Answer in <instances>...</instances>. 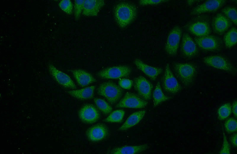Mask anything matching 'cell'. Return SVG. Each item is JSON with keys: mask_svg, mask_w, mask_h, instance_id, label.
Returning <instances> with one entry per match:
<instances>
[{"mask_svg": "<svg viewBox=\"0 0 237 154\" xmlns=\"http://www.w3.org/2000/svg\"><path fill=\"white\" fill-rule=\"evenodd\" d=\"M145 114V111L144 110L134 112L129 116L118 130L124 131L134 126L142 119Z\"/></svg>", "mask_w": 237, "mask_h": 154, "instance_id": "obj_23", "label": "cell"}, {"mask_svg": "<svg viewBox=\"0 0 237 154\" xmlns=\"http://www.w3.org/2000/svg\"><path fill=\"white\" fill-rule=\"evenodd\" d=\"M108 129L104 124L98 123L89 128L86 132L88 139L93 142L101 141L108 135Z\"/></svg>", "mask_w": 237, "mask_h": 154, "instance_id": "obj_14", "label": "cell"}, {"mask_svg": "<svg viewBox=\"0 0 237 154\" xmlns=\"http://www.w3.org/2000/svg\"><path fill=\"white\" fill-rule=\"evenodd\" d=\"M105 4L103 0H85L82 14L86 16H96Z\"/></svg>", "mask_w": 237, "mask_h": 154, "instance_id": "obj_19", "label": "cell"}, {"mask_svg": "<svg viewBox=\"0 0 237 154\" xmlns=\"http://www.w3.org/2000/svg\"><path fill=\"white\" fill-rule=\"evenodd\" d=\"M193 40L198 47L206 52L220 50L223 46L221 38L215 35H209L202 37H196Z\"/></svg>", "mask_w": 237, "mask_h": 154, "instance_id": "obj_5", "label": "cell"}, {"mask_svg": "<svg viewBox=\"0 0 237 154\" xmlns=\"http://www.w3.org/2000/svg\"><path fill=\"white\" fill-rule=\"evenodd\" d=\"M125 114L124 111L122 110H116L111 112L103 121L108 123H119L123 119Z\"/></svg>", "mask_w": 237, "mask_h": 154, "instance_id": "obj_26", "label": "cell"}, {"mask_svg": "<svg viewBox=\"0 0 237 154\" xmlns=\"http://www.w3.org/2000/svg\"><path fill=\"white\" fill-rule=\"evenodd\" d=\"M60 9L66 14L71 15L73 12V4L70 0H63L58 3Z\"/></svg>", "mask_w": 237, "mask_h": 154, "instance_id": "obj_30", "label": "cell"}, {"mask_svg": "<svg viewBox=\"0 0 237 154\" xmlns=\"http://www.w3.org/2000/svg\"><path fill=\"white\" fill-rule=\"evenodd\" d=\"M167 0H140L139 4L141 6L156 5L168 2Z\"/></svg>", "mask_w": 237, "mask_h": 154, "instance_id": "obj_34", "label": "cell"}, {"mask_svg": "<svg viewBox=\"0 0 237 154\" xmlns=\"http://www.w3.org/2000/svg\"><path fill=\"white\" fill-rule=\"evenodd\" d=\"M172 67L181 82L186 86L191 85L196 74V69L192 64L186 62H174Z\"/></svg>", "mask_w": 237, "mask_h": 154, "instance_id": "obj_2", "label": "cell"}, {"mask_svg": "<svg viewBox=\"0 0 237 154\" xmlns=\"http://www.w3.org/2000/svg\"><path fill=\"white\" fill-rule=\"evenodd\" d=\"M203 62L206 65L213 68L229 73L235 72L233 65L225 57L219 55H212L204 57Z\"/></svg>", "mask_w": 237, "mask_h": 154, "instance_id": "obj_8", "label": "cell"}, {"mask_svg": "<svg viewBox=\"0 0 237 154\" xmlns=\"http://www.w3.org/2000/svg\"><path fill=\"white\" fill-rule=\"evenodd\" d=\"M232 112L231 105L229 103H227L221 106L217 111L218 119L220 121L224 120L228 117Z\"/></svg>", "mask_w": 237, "mask_h": 154, "instance_id": "obj_27", "label": "cell"}, {"mask_svg": "<svg viewBox=\"0 0 237 154\" xmlns=\"http://www.w3.org/2000/svg\"><path fill=\"white\" fill-rule=\"evenodd\" d=\"M222 12L231 22L235 25L237 24V13L236 7L232 6H227L222 9Z\"/></svg>", "mask_w": 237, "mask_h": 154, "instance_id": "obj_28", "label": "cell"}, {"mask_svg": "<svg viewBox=\"0 0 237 154\" xmlns=\"http://www.w3.org/2000/svg\"><path fill=\"white\" fill-rule=\"evenodd\" d=\"M134 63L139 70L153 81L155 80L163 71L162 68L150 65L139 59H135Z\"/></svg>", "mask_w": 237, "mask_h": 154, "instance_id": "obj_18", "label": "cell"}, {"mask_svg": "<svg viewBox=\"0 0 237 154\" xmlns=\"http://www.w3.org/2000/svg\"><path fill=\"white\" fill-rule=\"evenodd\" d=\"M224 126L226 131L228 133H233L237 131V121L234 118L228 119L225 121Z\"/></svg>", "mask_w": 237, "mask_h": 154, "instance_id": "obj_31", "label": "cell"}, {"mask_svg": "<svg viewBox=\"0 0 237 154\" xmlns=\"http://www.w3.org/2000/svg\"><path fill=\"white\" fill-rule=\"evenodd\" d=\"M230 140L232 145L234 147H237V134L235 133L230 138Z\"/></svg>", "mask_w": 237, "mask_h": 154, "instance_id": "obj_36", "label": "cell"}, {"mask_svg": "<svg viewBox=\"0 0 237 154\" xmlns=\"http://www.w3.org/2000/svg\"><path fill=\"white\" fill-rule=\"evenodd\" d=\"M95 86H91L78 89L68 91L67 93L72 97L81 100L90 99L94 95Z\"/></svg>", "mask_w": 237, "mask_h": 154, "instance_id": "obj_22", "label": "cell"}, {"mask_svg": "<svg viewBox=\"0 0 237 154\" xmlns=\"http://www.w3.org/2000/svg\"><path fill=\"white\" fill-rule=\"evenodd\" d=\"M78 84L81 86H87L96 82V79L90 73L82 69H76L70 70Z\"/></svg>", "mask_w": 237, "mask_h": 154, "instance_id": "obj_20", "label": "cell"}, {"mask_svg": "<svg viewBox=\"0 0 237 154\" xmlns=\"http://www.w3.org/2000/svg\"><path fill=\"white\" fill-rule=\"evenodd\" d=\"M113 15L118 26L121 28H124L136 19L137 15V8L135 4L131 2H121L115 6Z\"/></svg>", "mask_w": 237, "mask_h": 154, "instance_id": "obj_1", "label": "cell"}, {"mask_svg": "<svg viewBox=\"0 0 237 154\" xmlns=\"http://www.w3.org/2000/svg\"><path fill=\"white\" fill-rule=\"evenodd\" d=\"M48 68L50 74L60 85L66 88H76V84L68 74L57 69L51 64L48 65Z\"/></svg>", "mask_w": 237, "mask_h": 154, "instance_id": "obj_11", "label": "cell"}, {"mask_svg": "<svg viewBox=\"0 0 237 154\" xmlns=\"http://www.w3.org/2000/svg\"><path fill=\"white\" fill-rule=\"evenodd\" d=\"M154 106L156 107L163 102L170 99L171 97L167 96L163 93L159 82H158L153 93Z\"/></svg>", "mask_w": 237, "mask_h": 154, "instance_id": "obj_24", "label": "cell"}, {"mask_svg": "<svg viewBox=\"0 0 237 154\" xmlns=\"http://www.w3.org/2000/svg\"><path fill=\"white\" fill-rule=\"evenodd\" d=\"M225 0L206 1L195 7L191 12L192 15H198L217 11L226 3Z\"/></svg>", "mask_w": 237, "mask_h": 154, "instance_id": "obj_12", "label": "cell"}, {"mask_svg": "<svg viewBox=\"0 0 237 154\" xmlns=\"http://www.w3.org/2000/svg\"><path fill=\"white\" fill-rule=\"evenodd\" d=\"M94 101L97 108L103 113L108 114L111 112L112 108L104 100L99 98H95L94 99Z\"/></svg>", "mask_w": 237, "mask_h": 154, "instance_id": "obj_29", "label": "cell"}, {"mask_svg": "<svg viewBox=\"0 0 237 154\" xmlns=\"http://www.w3.org/2000/svg\"><path fill=\"white\" fill-rule=\"evenodd\" d=\"M162 84L164 91L168 94H175L181 89V86L172 72L169 64L165 66L162 78Z\"/></svg>", "mask_w": 237, "mask_h": 154, "instance_id": "obj_7", "label": "cell"}, {"mask_svg": "<svg viewBox=\"0 0 237 154\" xmlns=\"http://www.w3.org/2000/svg\"><path fill=\"white\" fill-rule=\"evenodd\" d=\"M148 148L147 144L136 145H125L113 148L110 154H137L146 150Z\"/></svg>", "mask_w": 237, "mask_h": 154, "instance_id": "obj_21", "label": "cell"}, {"mask_svg": "<svg viewBox=\"0 0 237 154\" xmlns=\"http://www.w3.org/2000/svg\"><path fill=\"white\" fill-rule=\"evenodd\" d=\"M198 1H199L188 0H187L186 1V3L189 6H190L195 4L196 2H197Z\"/></svg>", "mask_w": 237, "mask_h": 154, "instance_id": "obj_38", "label": "cell"}, {"mask_svg": "<svg viewBox=\"0 0 237 154\" xmlns=\"http://www.w3.org/2000/svg\"><path fill=\"white\" fill-rule=\"evenodd\" d=\"M180 50L182 55L187 58H193L198 53V49L196 44L187 33H184L183 34Z\"/></svg>", "mask_w": 237, "mask_h": 154, "instance_id": "obj_10", "label": "cell"}, {"mask_svg": "<svg viewBox=\"0 0 237 154\" xmlns=\"http://www.w3.org/2000/svg\"><path fill=\"white\" fill-rule=\"evenodd\" d=\"M231 25V21L222 13L216 14L212 19V29L214 32L220 35L224 33Z\"/></svg>", "mask_w": 237, "mask_h": 154, "instance_id": "obj_17", "label": "cell"}, {"mask_svg": "<svg viewBox=\"0 0 237 154\" xmlns=\"http://www.w3.org/2000/svg\"><path fill=\"white\" fill-rule=\"evenodd\" d=\"M231 110L234 116L236 118L237 116V102L235 100L233 102L231 106Z\"/></svg>", "mask_w": 237, "mask_h": 154, "instance_id": "obj_37", "label": "cell"}, {"mask_svg": "<svg viewBox=\"0 0 237 154\" xmlns=\"http://www.w3.org/2000/svg\"><path fill=\"white\" fill-rule=\"evenodd\" d=\"M182 30L179 26L174 27L169 33L164 46V50L168 55L175 56L177 53L182 36Z\"/></svg>", "mask_w": 237, "mask_h": 154, "instance_id": "obj_4", "label": "cell"}, {"mask_svg": "<svg viewBox=\"0 0 237 154\" xmlns=\"http://www.w3.org/2000/svg\"><path fill=\"white\" fill-rule=\"evenodd\" d=\"M84 0H75L74 4V16L76 20H78L82 13Z\"/></svg>", "mask_w": 237, "mask_h": 154, "instance_id": "obj_32", "label": "cell"}, {"mask_svg": "<svg viewBox=\"0 0 237 154\" xmlns=\"http://www.w3.org/2000/svg\"><path fill=\"white\" fill-rule=\"evenodd\" d=\"M148 102L140 96L130 92H126L123 97L116 105V108L139 109L145 107Z\"/></svg>", "mask_w": 237, "mask_h": 154, "instance_id": "obj_9", "label": "cell"}, {"mask_svg": "<svg viewBox=\"0 0 237 154\" xmlns=\"http://www.w3.org/2000/svg\"><path fill=\"white\" fill-rule=\"evenodd\" d=\"M134 87L141 98L146 100L150 99L153 85L144 76H140L135 78Z\"/></svg>", "mask_w": 237, "mask_h": 154, "instance_id": "obj_13", "label": "cell"}, {"mask_svg": "<svg viewBox=\"0 0 237 154\" xmlns=\"http://www.w3.org/2000/svg\"><path fill=\"white\" fill-rule=\"evenodd\" d=\"M188 31L196 37H202L209 35L211 28L209 22L205 20H200L190 24L188 27Z\"/></svg>", "mask_w": 237, "mask_h": 154, "instance_id": "obj_16", "label": "cell"}, {"mask_svg": "<svg viewBox=\"0 0 237 154\" xmlns=\"http://www.w3.org/2000/svg\"><path fill=\"white\" fill-rule=\"evenodd\" d=\"M220 154H230V147L227 140L225 135L224 134L223 143L220 150L219 152Z\"/></svg>", "mask_w": 237, "mask_h": 154, "instance_id": "obj_33", "label": "cell"}, {"mask_svg": "<svg viewBox=\"0 0 237 154\" xmlns=\"http://www.w3.org/2000/svg\"><path fill=\"white\" fill-rule=\"evenodd\" d=\"M123 93V90L119 86L110 81L101 84L97 89L98 94L112 104L116 103L120 99Z\"/></svg>", "mask_w": 237, "mask_h": 154, "instance_id": "obj_3", "label": "cell"}, {"mask_svg": "<svg viewBox=\"0 0 237 154\" xmlns=\"http://www.w3.org/2000/svg\"><path fill=\"white\" fill-rule=\"evenodd\" d=\"M132 69L127 65H119L107 68L98 72L97 75L103 79H117L128 76Z\"/></svg>", "mask_w": 237, "mask_h": 154, "instance_id": "obj_6", "label": "cell"}, {"mask_svg": "<svg viewBox=\"0 0 237 154\" xmlns=\"http://www.w3.org/2000/svg\"><path fill=\"white\" fill-rule=\"evenodd\" d=\"M237 41V29L233 27L230 28L225 35L224 42L226 47L230 48L236 44Z\"/></svg>", "mask_w": 237, "mask_h": 154, "instance_id": "obj_25", "label": "cell"}, {"mask_svg": "<svg viewBox=\"0 0 237 154\" xmlns=\"http://www.w3.org/2000/svg\"><path fill=\"white\" fill-rule=\"evenodd\" d=\"M118 84L121 88L129 89L132 87L133 82L130 79L124 78L120 79L118 81Z\"/></svg>", "mask_w": 237, "mask_h": 154, "instance_id": "obj_35", "label": "cell"}, {"mask_svg": "<svg viewBox=\"0 0 237 154\" xmlns=\"http://www.w3.org/2000/svg\"><path fill=\"white\" fill-rule=\"evenodd\" d=\"M79 116L84 123L91 124L95 123L99 119L100 115L97 109L91 104H86L79 110Z\"/></svg>", "mask_w": 237, "mask_h": 154, "instance_id": "obj_15", "label": "cell"}]
</instances>
